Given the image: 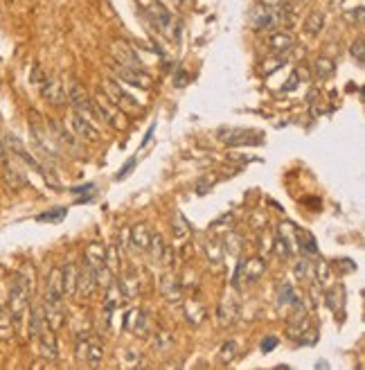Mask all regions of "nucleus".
<instances>
[{
  "label": "nucleus",
  "mask_w": 365,
  "mask_h": 370,
  "mask_svg": "<svg viewBox=\"0 0 365 370\" xmlns=\"http://www.w3.org/2000/svg\"><path fill=\"white\" fill-rule=\"evenodd\" d=\"M352 57L356 59V63L359 65H363L365 63V50H363V38H356V43H352Z\"/></svg>",
  "instance_id": "42"
},
{
  "label": "nucleus",
  "mask_w": 365,
  "mask_h": 370,
  "mask_svg": "<svg viewBox=\"0 0 365 370\" xmlns=\"http://www.w3.org/2000/svg\"><path fill=\"white\" fill-rule=\"evenodd\" d=\"M293 271H295V278L300 282H307V285L316 282V264L309 258H300Z\"/></svg>",
  "instance_id": "25"
},
{
  "label": "nucleus",
  "mask_w": 365,
  "mask_h": 370,
  "mask_svg": "<svg viewBox=\"0 0 365 370\" xmlns=\"http://www.w3.org/2000/svg\"><path fill=\"white\" fill-rule=\"evenodd\" d=\"M305 329H307V316L303 312V305H295V314L286 321V332H289V337L298 339Z\"/></svg>",
  "instance_id": "26"
},
{
  "label": "nucleus",
  "mask_w": 365,
  "mask_h": 370,
  "mask_svg": "<svg viewBox=\"0 0 365 370\" xmlns=\"http://www.w3.org/2000/svg\"><path fill=\"white\" fill-rule=\"evenodd\" d=\"M124 327H126V329H134V334H138V337H147V334H149V327H151L149 314L142 312V310L131 312V314L126 316Z\"/></svg>",
  "instance_id": "18"
},
{
  "label": "nucleus",
  "mask_w": 365,
  "mask_h": 370,
  "mask_svg": "<svg viewBox=\"0 0 365 370\" xmlns=\"http://www.w3.org/2000/svg\"><path fill=\"white\" fill-rule=\"evenodd\" d=\"M217 138L224 144H246V142H259L257 131L251 129H237V127H221L217 131Z\"/></svg>",
  "instance_id": "11"
},
{
  "label": "nucleus",
  "mask_w": 365,
  "mask_h": 370,
  "mask_svg": "<svg viewBox=\"0 0 365 370\" xmlns=\"http://www.w3.org/2000/svg\"><path fill=\"white\" fill-rule=\"evenodd\" d=\"M77 359L84 361L90 368H97L104 361V346L97 337L80 334L77 337Z\"/></svg>",
  "instance_id": "2"
},
{
  "label": "nucleus",
  "mask_w": 365,
  "mask_h": 370,
  "mask_svg": "<svg viewBox=\"0 0 365 370\" xmlns=\"http://www.w3.org/2000/svg\"><path fill=\"white\" fill-rule=\"evenodd\" d=\"M104 95H107L117 109L129 113V115L140 113V109H142L140 102L134 95H129V92L120 84H117V82H113V79H107V82H104Z\"/></svg>",
  "instance_id": "3"
},
{
  "label": "nucleus",
  "mask_w": 365,
  "mask_h": 370,
  "mask_svg": "<svg viewBox=\"0 0 365 370\" xmlns=\"http://www.w3.org/2000/svg\"><path fill=\"white\" fill-rule=\"evenodd\" d=\"M126 302V294L122 292L120 282H111L107 287V300H104V307H107V314H113L115 310H120Z\"/></svg>",
  "instance_id": "20"
},
{
  "label": "nucleus",
  "mask_w": 365,
  "mask_h": 370,
  "mask_svg": "<svg viewBox=\"0 0 365 370\" xmlns=\"http://www.w3.org/2000/svg\"><path fill=\"white\" fill-rule=\"evenodd\" d=\"M111 52H113V59L115 63L126 65V68H142V63L138 59V52L134 50V46H129L122 38H115L111 41Z\"/></svg>",
  "instance_id": "12"
},
{
  "label": "nucleus",
  "mask_w": 365,
  "mask_h": 370,
  "mask_svg": "<svg viewBox=\"0 0 365 370\" xmlns=\"http://www.w3.org/2000/svg\"><path fill=\"white\" fill-rule=\"evenodd\" d=\"M239 248H241V237L237 233L228 231V235L224 237V253L239 255Z\"/></svg>",
  "instance_id": "38"
},
{
  "label": "nucleus",
  "mask_w": 365,
  "mask_h": 370,
  "mask_svg": "<svg viewBox=\"0 0 365 370\" xmlns=\"http://www.w3.org/2000/svg\"><path fill=\"white\" fill-rule=\"evenodd\" d=\"M295 43V38L289 34V32H273L271 38H268V48L276 52V55H284V52H289Z\"/></svg>",
  "instance_id": "23"
},
{
  "label": "nucleus",
  "mask_w": 365,
  "mask_h": 370,
  "mask_svg": "<svg viewBox=\"0 0 365 370\" xmlns=\"http://www.w3.org/2000/svg\"><path fill=\"white\" fill-rule=\"evenodd\" d=\"M264 271H266L264 258H253V260H249L246 264H241V275H244L246 282H257L259 278L264 275Z\"/></svg>",
  "instance_id": "21"
},
{
  "label": "nucleus",
  "mask_w": 365,
  "mask_h": 370,
  "mask_svg": "<svg viewBox=\"0 0 365 370\" xmlns=\"http://www.w3.org/2000/svg\"><path fill=\"white\" fill-rule=\"evenodd\" d=\"M38 354H41L43 361H50L55 364L59 359V348H57V339H55V332H48V329H43L41 337H38Z\"/></svg>",
  "instance_id": "15"
},
{
  "label": "nucleus",
  "mask_w": 365,
  "mask_h": 370,
  "mask_svg": "<svg viewBox=\"0 0 365 370\" xmlns=\"http://www.w3.org/2000/svg\"><path fill=\"white\" fill-rule=\"evenodd\" d=\"M113 73L124 84H131V86L145 88V90L151 88V77L145 70H142V68H126V65H120V63L113 61Z\"/></svg>",
  "instance_id": "9"
},
{
  "label": "nucleus",
  "mask_w": 365,
  "mask_h": 370,
  "mask_svg": "<svg viewBox=\"0 0 365 370\" xmlns=\"http://www.w3.org/2000/svg\"><path fill=\"white\" fill-rule=\"evenodd\" d=\"M295 242L305 255H318V242L309 231H303V228L295 231Z\"/></svg>",
  "instance_id": "28"
},
{
  "label": "nucleus",
  "mask_w": 365,
  "mask_h": 370,
  "mask_svg": "<svg viewBox=\"0 0 365 370\" xmlns=\"http://www.w3.org/2000/svg\"><path fill=\"white\" fill-rule=\"evenodd\" d=\"M174 221H176V228H174L176 235H185L187 228H190V226H187V221H185V217H182L180 213H174Z\"/></svg>",
  "instance_id": "43"
},
{
  "label": "nucleus",
  "mask_w": 365,
  "mask_h": 370,
  "mask_svg": "<svg viewBox=\"0 0 365 370\" xmlns=\"http://www.w3.org/2000/svg\"><path fill=\"white\" fill-rule=\"evenodd\" d=\"M93 107H95V115L102 122H109L113 129H126V113L117 109L107 95L99 92V95L93 100Z\"/></svg>",
  "instance_id": "4"
},
{
  "label": "nucleus",
  "mask_w": 365,
  "mask_h": 370,
  "mask_svg": "<svg viewBox=\"0 0 365 370\" xmlns=\"http://www.w3.org/2000/svg\"><path fill=\"white\" fill-rule=\"evenodd\" d=\"M136 161H138V158H131V161H129V163H126V165H124L120 171H117V179H124V176L129 174V171H131V169L136 167Z\"/></svg>",
  "instance_id": "48"
},
{
  "label": "nucleus",
  "mask_w": 365,
  "mask_h": 370,
  "mask_svg": "<svg viewBox=\"0 0 365 370\" xmlns=\"http://www.w3.org/2000/svg\"><path fill=\"white\" fill-rule=\"evenodd\" d=\"M0 169H3V179H5V183L9 185L11 190H21V188H25V185H28V181H25V176L21 174V171L9 163V156L5 158V163L0 165Z\"/></svg>",
  "instance_id": "22"
},
{
  "label": "nucleus",
  "mask_w": 365,
  "mask_h": 370,
  "mask_svg": "<svg viewBox=\"0 0 365 370\" xmlns=\"http://www.w3.org/2000/svg\"><path fill=\"white\" fill-rule=\"evenodd\" d=\"M217 321L221 327H230L239 321V302L234 296H226L217 305Z\"/></svg>",
  "instance_id": "13"
},
{
  "label": "nucleus",
  "mask_w": 365,
  "mask_h": 370,
  "mask_svg": "<svg viewBox=\"0 0 365 370\" xmlns=\"http://www.w3.org/2000/svg\"><path fill=\"white\" fill-rule=\"evenodd\" d=\"M120 287L122 292L126 294V298H131L140 292V278H138V271H124L122 278H120Z\"/></svg>",
  "instance_id": "30"
},
{
  "label": "nucleus",
  "mask_w": 365,
  "mask_h": 370,
  "mask_svg": "<svg viewBox=\"0 0 365 370\" xmlns=\"http://www.w3.org/2000/svg\"><path fill=\"white\" fill-rule=\"evenodd\" d=\"M72 131L80 138H84V140H90V142H95V140H99V131L95 129V125L88 120V117H84L82 113H75L72 115Z\"/></svg>",
  "instance_id": "17"
},
{
  "label": "nucleus",
  "mask_w": 365,
  "mask_h": 370,
  "mask_svg": "<svg viewBox=\"0 0 365 370\" xmlns=\"http://www.w3.org/2000/svg\"><path fill=\"white\" fill-rule=\"evenodd\" d=\"M185 82H187V75H185V73H182V70H178V75L174 77V86L182 88V86H185Z\"/></svg>",
  "instance_id": "49"
},
{
  "label": "nucleus",
  "mask_w": 365,
  "mask_h": 370,
  "mask_svg": "<svg viewBox=\"0 0 365 370\" xmlns=\"http://www.w3.org/2000/svg\"><path fill=\"white\" fill-rule=\"evenodd\" d=\"M325 302H327L332 312H338L343 307V302H345V289L341 285L329 287L327 292H325Z\"/></svg>",
  "instance_id": "31"
},
{
  "label": "nucleus",
  "mask_w": 365,
  "mask_h": 370,
  "mask_svg": "<svg viewBox=\"0 0 365 370\" xmlns=\"http://www.w3.org/2000/svg\"><path fill=\"white\" fill-rule=\"evenodd\" d=\"M278 23V16H276V9H271L266 5H257L253 11H251V25L255 30H271L273 25Z\"/></svg>",
  "instance_id": "14"
},
{
  "label": "nucleus",
  "mask_w": 365,
  "mask_h": 370,
  "mask_svg": "<svg viewBox=\"0 0 365 370\" xmlns=\"http://www.w3.org/2000/svg\"><path fill=\"white\" fill-rule=\"evenodd\" d=\"M160 292L163 296L169 300V302H180L182 300V285L176 275L172 273H167L163 275V280H160Z\"/></svg>",
  "instance_id": "19"
},
{
  "label": "nucleus",
  "mask_w": 365,
  "mask_h": 370,
  "mask_svg": "<svg viewBox=\"0 0 365 370\" xmlns=\"http://www.w3.org/2000/svg\"><path fill=\"white\" fill-rule=\"evenodd\" d=\"M278 302L280 305H300V296L295 294V289L293 285H282L280 289V296H278Z\"/></svg>",
  "instance_id": "36"
},
{
  "label": "nucleus",
  "mask_w": 365,
  "mask_h": 370,
  "mask_svg": "<svg viewBox=\"0 0 365 370\" xmlns=\"http://www.w3.org/2000/svg\"><path fill=\"white\" fill-rule=\"evenodd\" d=\"M38 88H41V97L55 107H61L68 100V86L63 84V77H45V82Z\"/></svg>",
  "instance_id": "7"
},
{
  "label": "nucleus",
  "mask_w": 365,
  "mask_h": 370,
  "mask_svg": "<svg viewBox=\"0 0 365 370\" xmlns=\"http://www.w3.org/2000/svg\"><path fill=\"white\" fill-rule=\"evenodd\" d=\"M45 327V312H43V305H32L30 310V339H38Z\"/></svg>",
  "instance_id": "24"
},
{
  "label": "nucleus",
  "mask_w": 365,
  "mask_h": 370,
  "mask_svg": "<svg viewBox=\"0 0 365 370\" xmlns=\"http://www.w3.org/2000/svg\"><path fill=\"white\" fill-rule=\"evenodd\" d=\"M205 307H203V302L199 300H187L185 302V316H187V321L192 325H201L205 321Z\"/></svg>",
  "instance_id": "32"
},
{
  "label": "nucleus",
  "mask_w": 365,
  "mask_h": 370,
  "mask_svg": "<svg viewBox=\"0 0 365 370\" xmlns=\"http://www.w3.org/2000/svg\"><path fill=\"white\" fill-rule=\"evenodd\" d=\"M147 16L151 18V23L156 25V30L160 34H165L167 38H174L176 32H174V16L172 11H169L163 3L158 0H151L149 7H147Z\"/></svg>",
  "instance_id": "5"
},
{
  "label": "nucleus",
  "mask_w": 365,
  "mask_h": 370,
  "mask_svg": "<svg viewBox=\"0 0 365 370\" xmlns=\"http://www.w3.org/2000/svg\"><path fill=\"white\" fill-rule=\"evenodd\" d=\"M322 25H325L322 11H311V14L307 16V21H305V32L307 34H318L322 30Z\"/></svg>",
  "instance_id": "35"
},
{
  "label": "nucleus",
  "mask_w": 365,
  "mask_h": 370,
  "mask_svg": "<svg viewBox=\"0 0 365 370\" xmlns=\"http://www.w3.org/2000/svg\"><path fill=\"white\" fill-rule=\"evenodd\" d=\"M63 300V285H61V267H55L48 275L45 282V296H43V307H61Z\"/></svg>",
  "instance_id": "10"
},
{
  "label": "nucleus",
  "mask_w": 365,
  "mask_h": 370,
  "mask_svg": "<svg viewBox=\"0 0 365 370\" xmlns=\"http://www.w3.org/2000/svg\"><path fill=\"white\" fill-rule=\"evenodd\" d=\"M75 282H77V267L72 262L63 264L61 267V285H63V296H72L75 292Z\"/></svg>",
  "instance_id": "29"
},
{
  "label": "nucleus",
  "mask_w": 365,
  "mask_h": 370,
  "mask_svg": "<svg viewBox=\"0 0 365 370\" xmlns=\"http://www.w3.org/2000/svg\"><path fill=\"white\" fill-rule=\"evenodd\" d=\"M165 250H167V246H165L163 235H158V233H151V240H149V248H147V253H151V258L160 264V262H163V255H165Z\"/></svg>",
  "instance_id": "33"
},
{
  "label": "nucleus",
  "mask_w": 365,
  "mask_h": 370,
  "mask_svg": "<svg viewBox=\"0 0 365 370\" xmlns=\"http://www.w3.org/2000/svg\"><path fill=\"white\" fill-rule=\"evenodd\" d=\"M95 287H97V280H95V271L93 267L84 260V264L80 269H77V282H75V296L77 298H90L95 294Z\"/></svg>",
  "instance_id": "8"
},
{
  "label": "nucleus",
  "mask_w": 365,
  "mask_h": 370,
  "mask_svg": "<svg viewBox=\"0 0 365 370\" xmlns=\"http://www.w3.org/2000/svg\"><path fill=\"white\" fill-rule=\"evenodd\" d=\"M237 350H239V343L237 341H234V339L226 341L224 346H221V350H219V361L221 364H230L234 359V354H237Z\"/></svg>",
  "instance_id": "37"
},
{
  "label": "nucleus",
  "mask_w": 365,
  "mask_h": 370,
  "mask_svg": "<svg viewBox=\"0 0 365 370\" xmlns=\"http://www.w3.org/2000/svg\"><path fill=\"white\" fill-rule=\"evenodd\" d=\"M151 136H153V127L147 131V136H145V140H142V147H147V144H149V140H151Z\"/></svg>",
  "instance_id": "50"
},
{
  "label": "nucleus",
  "mask_w": 365,
  "mask_h": 370,
  "mask_svg": "<svg viewBox=\"0 0 365 370\" xmlns=\"http://www.w3.org/2000/svg\"><path fill=\"white\" fill-rule=\"evenodd\" d=\"M84 260L90 264V267H93V271H97L102 264H104V260H107V246L99 244V242H93V244L86 248Z\"/></svg>",
  "instance_id": "27"
},
{
  "label": "nucleus",
  "mask_w": 365,
  "mask_h": 370,
  "mask_svg": "<svg viewBox=\"0 0 365 370\" xmlns=\"http://www.w3.org/2000/svg\"><path fill=\"white\" fill-rule=\"evenodd\" d=\"M30 310V280L25 275H14V280L9 285V296H7V312L11 323L21 325L25 321Z\"/></svg>",
  "instance_id": "1"
},
{
  "label": "nucleus",
  "mask_w": 365,
  "mask_h": 370,
  "mask_svg": "<svg viewBox=\"0 0 365 370\" xmlns=\"http://www.w3.org/2000/svg\"><path fill=\"white\" fill-rule=\"evenodd\" d=\"M334 70H336V63L327 57H318L316 63H314V73H316V77L320 79V82L322 79H329L334 75Z\"/></svg>",
  "instance_id": "34"
},
{
  "label": "nucleus",
  "mask_w": 365,
  "mask_h": 370,
  "mask_svg": "<svg viewBox=\"0 0 365 370\" xmlns=\"http://www.w3.org/2000/svg\"><path fill=\"white\" fill-rule=\"evenodd\" d=\"M68 102L72 104L75 113H82L84 117H88V120H95V107H93V100H90V95L86 92L84 86L80 84H72L68 86Z\"/></svg>",
  "instance_id": "6"
},
{
  "label": "nucleus",
  "mask_w": 365,
  "mask_h": 370,
  "mask_svg": "<svg viewBox=\"0 0 365 370\" xmlns=\"http://www.w3.org/2000/svg\"><path fill=\"white\" fill-rule=\"evenodd\" d=\"M273 248H276V253L284 260V258H289L291 255V242L286 240V237H282V235H278L276 240H273Z\"/></svg>",
  "instance_id": "39"
},
{
  "label": "nucleus",
  "mask_w": 365,
  "mask_h": 370,
  "mask_svg": "<svg viewBox=\"0 0 365 370\" xmlns=\"http://www.w3.org/2000/svg\"><path fill=\"white\" fill-rule=\"evenodd\" d=\"M68 215V210L66 208H55V210H50V213L45 215H38V221H48V223H57V221H63Z\"/></svg>",
  "instance_id": "41"
},
{
  "label": "nucleus",
  "mask_w": 365,
  "mask_h": 370,
  "mask_svg": "<svg viewBox=\"0 0 365 370\" xmlns=\"http://www.w3.org/2000/svg\"><path fill=\"white\" fill-rule=\"evenodd\" d=\"M205 255H207V260H210V262L221 264V260H224V248H221L219 242H210L205 246Z\"/></svg>",
  "instance_id": "40"
},
{
  "label": "nucleus",
  "mask_w": 365,
  "mask_h": 370,
  "mask_svg": "<svg viewBox=\"0 0 365 370\" xmlns=\"http://www.w3.org/2000/svg\"><path fill=\"white\" fill-rule=\"evenodd\" d=\"M156 346H158L160 350H167L169 346H172V339H169V334H158V339H156Z\"/></svg>",
  "instance_id": "47"
},
{
  "label": "nucleus",
  "mask_w": 365,
  "mask_h": 370,
  "mask_svg": "<svg viewBox=\"0 0 365 370\" xmlns=\"http://www.w3.org/2000/svg\"><path fill=\"white\" fill-rule=\"evenodd\" d=\"M149 240H151V231L147 228V223H138V226H134L131 231H129L126 242L134 250H138V253H147Z\"/></svg>",
  "instance_id": "16"
},
{
  "label": "nucleus",
  "mask_w": 365,
  "mask_h": 370,
  "mask_svg": "<svg viewBox=\"0 0 365 370\" xmlns=\"http://www.w3.org/2000/svg\"><path fill=\"white\" fill-rule=\"evenodd\" d=\"M45 77H48V75H45V73H43L41 68H38V65H34V70H32V77H30V79H32V84H34V86H41V84L45 82Z\"/></svg>",
  "instance_id": "44"
},
{
  "label": "nucleus",
  "mask_w": 365,
  "mask_h": 370,
  "mask_svg": "<svg viewBox=\"0 0 365 370\" xmlns=\"http://www.w3.org/2000/svg\"><path fill=\"white\" fill-rule=\"evenodd\" d=\"M276 346H278V339L276 337H266L259 348H262V352H271V350H276Z\"/></svg>",
  "instance_id": "46"
},
{
  "label": "nucleus",
  "mask_w": 365,
  "mask_h": 370,
  "mask_svg": "<svg viewBox=\"0 0 365 370\" xmlns=\"http://www.w3.org/2000/svg\"><path fill=\"white\" fill-rule=\"evenodd\" d=\"M298 339H300V343H303V346H314L316 339H318V332H307V334L303 332Z\"/></svg>",
  "instance_id": "45"
}]
</instances>
